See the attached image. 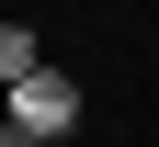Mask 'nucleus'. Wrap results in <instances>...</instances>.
Here are the masks:
<instances>
[{"instance_id":"f257e3e1","label":"nucleus","mask_w":159,"mask_h":147,"mask_svg":"<svg viewBox=\"0 0 159 147\" xmlns=\"http://www.w3.org/2000/svg\"><path fill=\"white\" fill-rule=\"evenodd\" d=\"M0 124H11V136H34V147H57V136L80 124V91H68V68H34V79H11Z\"/></svg>"},{"instance_id":"7ed1b4c3","label":"nucleus","mask_w":159,"mask_h":147,"mask_svg":"<svg viewBox=\"0 0 159 147\" xmlns=\"http://www.w3.org/2000/svg\"><path fill=\"white\" fill-rule=\"evenodd\" d=\"M0 147H34V136H11V124H0Z\"/></svg>"},{"instance_id":"f03ea898","label":"nucleus","mask_w":159,"mask_h":147,"mask_svg":"<svg viewBox=\"0 0 159 147\" xmlns=\"http://www.w3.org/2000/svg\"><path fill=\"white\" fill-rule=\"evenodd\" d=\"M34 68H46V57H34V23H0V91L34 79Z\"/></svg>"}]
</instances>
